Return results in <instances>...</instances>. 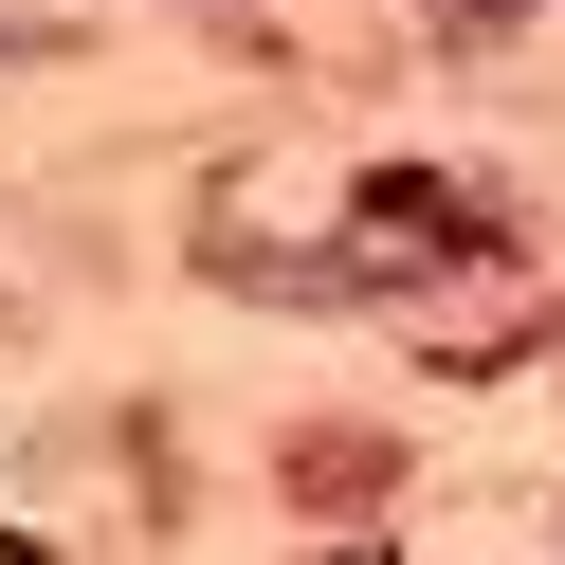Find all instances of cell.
Returning a JSON list of instances; mask_svg holds the SVG:
<instances>
[{
	"mask_svg": "<svg viewBox=\"0 0 565 565\" xmlns=\"http://www.w3.org/2000/svg\"><path fill=\"white\" fill-rule=\"evenodd\" d=\"M0 329H19V310H0Z\"/></svg>",
	"mask_w": 565,
	"mask_h": 565,
	"instance_id": "2",
	"label": "cell"
},
{
	"mask_svg": "<svg viewBox=\"0 0 565 565\" xmlns=\"http://www.w3.org/2000/svg\"><path fill=\"white\" fill-rule=\"evenodd\" d=\"M365 237H456V256H511V220H492V201H456V183H419V164H383V183H365Z\"/></svg>",
	"mask_w": 565,
	"mask_h": 565,
	"instance_id": "1",
	"label": "cell"
}]
</instances>
